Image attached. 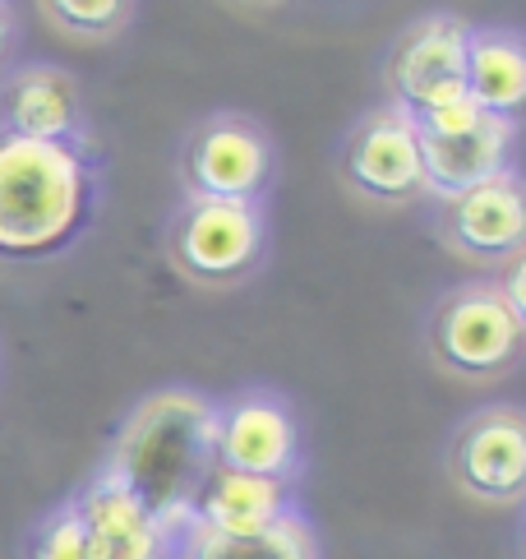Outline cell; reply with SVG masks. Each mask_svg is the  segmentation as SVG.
I'll return each mask as SVG.
<instances>
[{"label":"cell","instance_id":"8992f818","mask_svg":"<svg viewBox=\"0 0 526 559\" xmlns=\"http://www.w3.org/2000/svg\"><path fill=\"white\" fill-rule=\"evenodd\" d=\"M273 171V134L246 111H217L208 121H199L186 157H180L186 199H217V204H263Z\"/></svg>","mask_w":526,"mask_h":559},{"label":"cell","instance_id":"30bf717a","mask_svg":"<svg viewBox=\"0 0 526 559\" xmlns=\"http://www.w3.org/2000/svg\"><path fill=\"white\" fill-rule=\"evenodd\" d=\"M217 467L296 481L300 421L287 397L273 389H240L217 403Z\"/></svg>","mask_w":526,"mask_h":559},{"label":"cell","instance_id":"52a82bcc","mask_svg":"<svg viewBox=\"0 0 526 559\" xmlns=\"http://www.w3.org/2000/svg\"><path fill=\"white\" fill-rule=\"evenodd\" d=\"M449 481L476 504H526V407L490 403L449 439Z\"/></svg>","mask_w":526,"mask_h":559},{"label":"cell","instance_id":"7c38bea8","mask_svg":"<svg viewBox=\"0 0 526 559\" xmlns=\"http://www.w3.org/2000/svg\"><path fill=\"white\" fill-rule=\"evenodd\" d=\"M79 527H84L88 559H171L176 536L139 504L130 490H120L111 476L97 481L74 499Z\"/></svg>","mask_w":526,"mask_h":559},{"label":"cell","instance_id":"d6986e66","mask_svg":"<svg viewBox=\"0 0 526 559\" xmlns=\"http://www.w3.org/2000/svg\"><path fill=\"white\" fill-rule=\"evenodd\" d=\"M480 107L471 103V97H462V103H449V107H434V111H425V116H411L416 121V130L420 134H462V130H471L476 121H480Z\"/></svg>","mask_w":526,"mask_h":559},{"label":"cell","instance_id":"4fadbf2b","mask_svg":"<svg viewBox=\"0 0 526 559\" xmlns=\"http://www.w3.org/2000/svg\"><path fill=\"white\" fill-rule=\"evenodd\" d=\"M467 97L499 121L526 116V33L509 24H471L467 37Z\"/></svg>","mask_w":526,"mask_h":559},{"label":"cell","instance_id":"5b68a950","mask_svg":"<svg viewBox=\"0 0 526 559\" xmlns=\"http://www.w3.org/2000/svg\"><path fill=\"white\" fill-rule=\"evenodd\" d=\"M467 37L471 19L453 10H430L393 37L383 61V103L407 116H425L467 97Z\"/></svg>","mask_w":526,"mask_h":559},{"label":"cell","instance_id":"8fae6325","mask_svg":"<svg viewBox=\"0 0 526 559\" xmlns=\"http://www.w3.org/2000/svg\"><path fill=\"white\" fill-rule=\"evenodd\" d=\"M517 157V126L499 116H480L462 134H420V163H425V199H453L462 190H476L503 176Z\"/></svg>","mask_w":526,"mask_h":559},{"label":"cell","instance_id":"ba28073f","mask_svg":"<svg viewBox=\"0 0 526 559\" xmlns=\"http://www.w3.org/2000/svg\"><path fill=\"white\" fill-rule=\"evenodd\" d=\"M342 181L370 204H420L425 199V163H420V130L402 107H370L351 134L342 139Z\"/></svg>","mask_w":526,"mask_h":559},{"label":"cell","instance_id":"9a60e30c","mask_svg":"<svg viewBox=\"0 0 526 559\" xmlns=\"http://www.w3.org/2000/svg\"><path fill=\"white\" fill-rule=\"evenodd\" d=\"M291 509H296L291 504V481H273V476H246V472L217 467L208 476L204 495H199V504H194L190 532H222V536L259 532V527L277 523V518L291 513Z\"/></svg>","mask_w":526,"mask_h":559},{"label":"cell","instance_id":"e0dca14e","mask_svg":"<svg viewBox=\"0 0 526 559\" xmlns=\"http://www.w3.org/2000/svg\"><path fill=\"white\" fill-rule=\"evenodd\" d=\"M47 14L56 19V28L74 37H111L134 19V10L120 0H56V5H47Z\"/></svg>","mask_w":526,"mask_h":559},{"label":"cell","instance_id":"7a4b0ae2","mask_svg":"<svg viewBox=\"0 0 526 559\" xmlns=\"http://www.w3.org/2000/svg\"><path fill=\"white\" fill-rule=\"evenodd\" d=\"M93 163L79 144H43L0 130V254L65 250L93 217Z\"/></svg>","mask_w":526,"mask_h":559},{"label":"cell","instance_id":"2e32d148","mask_svg":"<svg viewBox=\"0 0 526 559\" xmlns=\"http://www.w3.org/2000/svg\"><path fill=\"white\" fill-rule=\"evenodd\" d=\"M180 559H319V536L306 523V513L291 509L259 532H190Z\"/></svg>","mask_w":526,"mask_h":559},{"label":"cell","instance_id":"277c9868","mask_svg":"<svg viewBox=\"0 0 526 559\" xmlns=\"http://www.w3.org/2000/svg\"><path fill=\"white\" fill-rule=\"evenodd\" d=\"M171 269L194 287H236L268 254V217L263 204H217L186 199L167 231Z\"/></svg>","mask_w":526,"mask_h":559},{"label":"cell","instance_id":"44dd1931","mask_svg":"<svg viewBox=\"0 0 526 559\" xmlns=\"http://www.w3.org/2000/svg\"><path fill=\"white\" fill-rule=\"evenodd\" d=\"M5 37H10V24H5V10H0V47H5Z\"/></svg>","mask_w":526,"mask_h":559},{"label":"cell","instance_id":"ffe728a7","mask_svg":"<svg viewBox=\"0 0 526 559\" xmlns=\"http://www.w3.org/2000/svg\"><path fill=\"white\" fill-rule=\"evenodd\" d=\"M490 283L499 287V296H503V301H509V310L517 314V324L526 329V246H522L513 259H503Z\"/></svg>","mask_w":526,"mask_h":559},{"label":"cell","instance_id":"ac0fdd59","mask_svg":"<svg viewBox=\"0 0 526 559\" xmlns=\"http://www.w3.org/2000/svg\"><path fill=\"white\" fill-rule=\"evenodd\" d=\"M33 559H88L84 527H79L74 504L56 509L47 523L37 527V536H33Z\"/></svg>","mask_w":526,"mask_h":559},{"label":"cell","instance_id":"5bb4252c","mask_svg":"<svg viewBox=\"0 0 526 559\" xmlns=\"http://www.w3.org/2000/svg\"><path fill=\"white\" fill-rule=\"evenodd\" d=\"M79 84L56 66H28L5 84V134L79 144Z\"/></svg>","mask_w":526,"mask_h":559},{"label":"cell","instance_id":"6da1fadb","mask_svg":"<svg viewBox=\"0 0 526 559\" xmlns=\"http://www.w3.org/2000/svg\"><path fill=\"white\" fill-rule=\"evenodd\" d=\"M217 472V397L190 384L153 389L130 407L103 476L130 490L176 542H186L194 504Z\"/></svg>","mask_w":526,"mask_h":559},{"label":"cell","instance_id":"9c48e42d","mask_svg":"<svg viewBox=\"0 0 526 559\" xmlns=\"http://www.w3.org/2000/svg\"><path fill=\"white\" fill-rule=\"evenodd\" d=\"M439 241L457 259L480 269H499L526 246V176L509 167L494 181L462 190L434 204Z\"/></svg>","mask_w":526,"mask_h":559},{"label":"cell","instance_id":"3957f363","mask_svg":"<svg viewBox=\"0 0 526 559\" xmlns=\"http://www.w3.org/2000/svg\"><path fill=\"white\" fill-rule=\"evenodd\" d=\"M425 343H430L434 366L453 379H494L526 356V329L490 277H480V283L453 287L430 310Z\"/></svg>","mask_w":526,"mask_h":559}]
</instances>
